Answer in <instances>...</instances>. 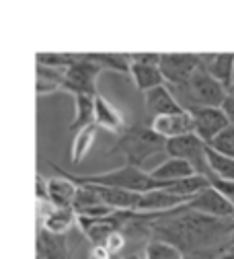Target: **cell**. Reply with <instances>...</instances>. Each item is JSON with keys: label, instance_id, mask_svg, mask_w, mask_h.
Wrapping results in <instances>:
<instances>
[{"label": "cell", "instance_id": "cell-1", "mask_svg": "<svg viewBox=\"0 0 234 259\" xmlns=\"http://www.w3.org/2000/svg\"><path fill=\"white\" fill-rule=\"evenodd\" d=\"M148 229L154 239L177 247L185 259H218L232 247L234 218H212L185 204L150 220Z\"/></svg>", "mask_w": 234, "mask_h": 259}, {"label": "cell", "instance_id": "cell-2", "mask_svg": "<svg viewBox=\"0 0 234 259\" xmlns=\"http://www.w3.org/2000/svg\"><path fill=\"white\" fill-rule=\"evenodd\" d=\"M66 173V171H64ZM72 181L76 183H90V185H103V187H115V189H127V191H136V193H146L152 189H169L173 181H154L150 173H146L140 167L133 165H123L105 173H86V175H74V173H66Z\"/></svg>", "mask_w": 234, "mask_h": 259}, {"label": "cell", "instance_id": "cell-3", "mask_svg": "<svg viewBox=\"0 0 234 259\" xmlns=\"http://www.w3.org/2000/svg\"><path fill=\"white\" fill-rule=\"evenodd\" d=\"M109 152L123 154L127 160L125 165L142 169L146 158H150L156 152H164V140L152 132L150 123H133V125H125V130L119 134L115 146Z\"/></svg>", "mask_w": 234, "mask_h": 259}, {"label": "cell", "instance_id": "cell-4", "mask_svg": "<svg viewBox=\"0 0 234 259\" xmlns=\"http://www.w3.org/2000/svg\"><path fill=\"white\" fill-rule=\"evenodd\" d=\"M171 89V87H169ZM183 109L193 107H222L228 99V91L214 80L204 68H199L187 82L171 89Z\"/></svg>", "mask_w": 234, "mask_h": 259}, {"label": "cell", "instance_id": "cell-5", "mask_svg": "<svg viewBox=\"0 0 234 259\" xmlns=\"http://www.w3.org/2000/svg\"><path fill=\"white\" fill-rule=\"evenodd\" d=\"M103 70L90 62L84 54H78L76 62L72 66L64 70V80H62V91L74 95H99L97 93V78Z\"/></svg>", "mask_w": 234, "mask_h": 259}, {"label": "cell", "instance_id": "cell-6", "mask_svg": "<svg viewBox=\"0 0 234 259\" xmlns=\"http://www.w3.org/2000/svg\"><path fill=\"white\" fill-rule=\"evenodd\" d=\"M204 54H160L158 68L166 87H179L187 82L199 68H202Z\"/></svg>", "mask_w": 234, "mask_h": 259}, {"label": "cell", "instance_id": "cell-7", "mask_svg": "<svg viewBox=\"0 0 234 259\" xmlns=\"http://www.w3.org/2000/svg\"><path fill=\"white\" fill-rule=\"evenodd\" d=\"M206 150L208 144L197 138L193 132L179 136V138H171V140H164V152L169 154L171 158H181L187 160V163L193 167V171L197 175H204L208 177V165H206Z\"/></svg>", "mask_w": 234, "mask_h": 259}, {"label": "cell", "instance_id": "cell-8", "mask_svg": "<svg viewBox=\"0 0 234 259\" xmlns=\"http://www.w3.org/2000/svg\"><path fill=\"white\" fill-rule=\"evenodd\" d=\"M158 62H160V54H152V52L129 54V76L142 93L164 84Z\"/></svg>", "mask_w": 234, "mask_h": 259}, {"label": "cell", "instance_id": "cell-9", "mask_svg": "<svg viewBox=\"0 0 234 259\" xmlns=\"http://www.w3.org/2000/svg\"><path fill=\"white\" fill-rule=\"evenodd\" d=\"M187 111L191 113L193 134L197 138H202L206 144H210L222 130L230 125V119L222 107H193Z\"/></svg>", "mask_w": 234, "mask_h": 259}, {"label": "cell", "instance_id": "cell-10", "mask_svg": "<svg viewBox=\"0 0 234 259\" xmlns=\"http://www.w3.org/2000/svg\"><path fill=\"white\" fill-rule=\"evenodd\" d=\"M37 222L41 231L66 237L72 226H76V212L74 208H58L50 202H37Z\"/></svg>", "mask_w": 234, "mask_h": 259}, {"label": "cell", "instance_id": "cell-11", "mask_svg": "<svg viewBox=\"0 0 234 259\" xmlns=\"http://www.w3.org/2000/svg\"><path fill=\"white\" fill-rule=\"evenodd\" d=\"M187 208L193 212H199V214L212 216V218H234V206L224 196H220L212 185L197 191L187 202Z\"/></svg>", "mask_w": 234, "mask_h": 259}, {"label": "cell", "instance_id": "cell-12", "mask_svg": "<svg viewBox=\"0 0 234 259\" xmlns=\"http://www.w3.org/2000/svg\"><path fill=\"white\" fill-rule=\"evenodd\" d=\"M189 200L191 198L175 196V193L166 191V189H152V191H146V193H142V196H140L136 212L158 218V216H162L166 212H173V210L185 206Z\"/></svg>", "mask_w": 234, "mask_h": 259}, {"label": "cell", "instance_id": "cell-13", "mask_svg": "<svg viewBox=\"0 0 234 259\" xmlns=\"http://www.w3.org/2000/svg\"><path fill=\"white\" fill-rule=\"evenodd\" d=\"M150 127L156 136H160L162 140H171V138H179L185 134L193 132V121H191V113L187 109L179 111V113H169V115H158L150 119Z\"/></svg>", "mask_w": 234, "mask_h": 259}, {"label": "cell", "instance_id": "cell-14", "mask_svg": "<svg viewBox=\"0 0 234 259\" xmlns=\"http://www.w3.org/2000/svg\"><path fill=\"white\" fill-rule=\"evenodd\" d=\"M52 167L60 173V177H48V202L58 208H72L78 183H74L58 165L52 163Z\"/></svg>", "mask_w": 234, "mask_h": 259}, {"label": "cell", "instance_id": "cell-15", "mask_svg": "<svg viewBox=\"0 0 234 259\" xmlns=\"http://www.w3.org/2000/svg\"><path fill=\"white\" fill-rule=\"evenodd\" d=\"M144 105H146V113L150 115V119L152 117H158V115H169V113L183 111V107L175 99L173 91L166 87V84L146 91L144 93Z\"/></svg>", "mask_w": 234, "mask_h": 259}, {"label": "cell", "instance_id": "cell-16", "mask_svg": "<svg viewBox=\"0 0 234 259\" xmlns=\"http://www.w3.org/2000/svg\"><path fill=\"white\" fill-rule=\"evenodd\" d=\"M95 125L97 127H103L111 134H121L125 130V119L119 113V109L105 99L103 95H97L95 97Z\"/></svg>", "mask_w": 234, "mask_h": 259}, {"label": "cell", "instance_id": "cell-17", "mask_svg": "<svg viewBox=\"0 0 234 259\" xmlns=\"http://www.w3.org/2000/svg\"><path fill=\"white\" fill-rule=\"evenodd\" d=\"M202 68L228 91L234 80V54H204Z\"/></svg>", "mask_w": 234, "mask_h": 259}, {"label": "cell", "instance_id": "cell-18", "mask_svg": "<svg viewBox=\"0 0 234 259\" xmlns=\"http://www.w3.org/2000/svg\"><path fill=\"white\" fill-rule=\"evenodd\" d=\"M95 187L99 191L101 202L107 208H111L113 212H136L142 193L127 191V189H115V187H103V185H95Z\"/></svg>", "mask_w": 234, "mask_h": 259}, {"label": "cell", "instance_id": "cell-19", "mask_svg": "<svg viewBox=\"0 0 234 259\" xmlns=\"http://www.w3.org/2000/svg\"><path fill=\"white\" fill-rule=\"evenodd\" d=\"M191 175H197L193 171V167L187 163V160H181V158H166L158 167H154L150 171V177L154 181H177V179H185V177H191Z\"/></svg>", "mask_w": 234, "mask_h": 259}, {"label": "cell", "instance_id": "cell-20", "mask_svg": "<svg viewBox=\"0 0 234 259\" xmlns=\"http://www.w3.org/2000/svg\"><path fill=\"white\" fill-rule=\"evenodd\" d=\"M206 165H208V179L220 181H234V158L220 154L208 146L206 150Z\"/></svg>", "mask_w": 234, "mask_h": 259}, {"label": "cell", "instance_id": "cell-21", "mask_svg": "<svg viewBox=\"0 0 234 259\" xmlns=\"http://www.w3.org/2000/svg\"><path fill=\"white\" fill-rule=\"evenodd\" d=\"M97 132H99V127L95 123H90L86 127H80L78 132H74V138H72V144H70V163L72 165H80L82 158L90 152V148L97 140Z\"/></svg>", "mask_w": 234, "mask_h": 259}, {"label": "cell", "instance_id": "cell-22", "mask_svg": "<svg viewBox=\"0 0 234 259\" xmlns=\"http://www.w3.org/2000/svg\"><path fill=\"white\" fill-rule=\"evenodd\" d=\"M90 62H95L101 70H113L121 74H129V54H117V52H90L84 54Z\"/></svg>", "mask_w": 234, "mask_h": 259}, {"label": "cell", "instance_id": "cell-23", "mask_svg": "<svg viewBox=\"0 0 234 259\" xmlns=\"http://www.w3.org/2000/svg\"><path fill=\"white\" fill-rule=\"evenodd\" d=\"M95 97L74 95V117L70 121V132H78L80 127L95 123Z\"/></svg>", "mask_w": 234, "mask_h": 259}, {"label": "cell", "instance_id": "cell-24", "mask_svg": "<svg viewBox=\"0 0 234 259\" xmlns=\"http://www.w3.org/2000/svg\"><path fill=\"white\" fill-rule=\"evenodd\" d=\"M62 80H64V70L39 66L37 64V95H52V93H62Z\"/></svg>", "mask_w": 234, "mask_h": 259}, {"label": "cell", "instance_id": "cell-25", "mask_svg": "<svg viewBox=\"0 0 234 259\" xmlns=\"http://www.w3.org/2000/svg\"><path fill=\"white\" fill-rule=\"evenodd\" d=\"M76 58H78V54H68V52H39L35 56L39 66H48V68H56V70H66L76 62Z\"/></svg>", "mask_w": 234, "mask_h": 259}, {"label": "cell", "instance_id": "cell-26", "mask_svg": "<svg viewBox=\"0 0 234 259\" xmlns=\"http://www.w3.org/2000/svg\"><path fill=\"white\" fill-rule=\"evenodd\" d=\"M142 255L144 259H185L177 247H173L171 243L158 241V239H152L150 243H146Z\"/></svg>", "mask_w": 234, "mask_h": 259}, {"label": "cell", "instance_id": "cell-27", "mask_svg": "<svg viewBox=\"0 0 234 259\" xmlns=\"http://www.w3.org/2000/svg\"><path fill=\"white\" fill-rule=\"evenodd\" d=\"M212 150L220 152V154H226L230 158H234V125L230 123L226 130H222V132L208 144Z\"/></svg>", "mask_w": 234, "mask_h": 259}, {"label": "cell", "instance_id": "cell-28", "mask_svg": "<svg viewBox=\"0 0 234 259\" xmlns=\"http://www.w3.org/2000/svg\"><path fill=\"white\" fill-rule=\"evenodd\" d=\"M125 245H127V237L123 235V231H115L113 235H109V239L103 243V247L109 251V255H113V257H117L123 249H125Z\"/></svg>", "mask_w": 234, "mask_h": 259}, {"label": "cell", "instance_id": "cell-29", "mask_svg": "<svg viewBox=\"0 0 234 259\" xmlns=\"http://www.w3.org/2000/svg\"><path fill=\"white\" fill-rule=\"evenodd\" d=\"M208 181L220 196H224L234 206V181H220V179H208Z\"/></svg>", "mask_w": 234, "mask_h": 259}, {"label": "cell", "instance_id": "cell-30", "mask_svg": "<svg viewBox=\"0 0 234 259\" xmlns=\"http://www.w3.org/2000/svg\"><path fill=\"white\" fill-rule=\"evenodd\" d=\"M35 187H37V202H48V177L39 173L35 179Z\"/></svg>", "mask_w": 234, "mask_h": 259}, {"label": "cell", "instance_id": "cell-31", "mask_svg": "<svg viewBox=\"0 0 234 259\" xmlns=\"http://www.w3.org/2000/svg\"><path fill=\"white\" fill-rule=\"evenodd\" d=\"M222 109H224V113L228 115L230 123L234 125V97H228V99L224 101V105H222Z\"/></svg>", "mask_w": 234, "mask_h": 259}, {"label": "cell", "instance_id": "cell-32", "mask_svg": "<svg viewBox=\"0 0 234 259\" xmlns=\"http://www.w3.org/2000/svg\"><path fill=\"white\" fill-rule=\"evenodd\" d=\"M119 259H144V255L138 253V251H131V253H127V255H123V257H119Z\"/></svg>", "mask_w": 234, "mask_h": 259}, {"label": "cell", "instance_id": "cell-33", "mask_svg": "<svg viewBox=\"0 0 234 259\" xmlns=\"http://www.w3.org/2000/svg\"><path fill=\"white\" fill-rule=\"evenodd\" d=\"M218 259H234V247H230V249H226Z\"/></svg>", "mask_w": 234, "mask_h": 259}, {"label": "cell", "instance_id": "cell-34", "mask_svg": "<svg viewBox=\"0 0 234 259\" xmlns=\"http://www.w3.org/2000/svg\"><path fill=\"white\" fill-rule=\"evenodd\" d=\"M228 97H234V80H232V84L228 87Z\"/></svg>", "mask_w": 234, "mask_h": 259}, {"label": "cell", "instance_id": "cell-35", "mask_svg": "<svg viewBox=\"0 0 234 259\" xmlns=\"http://www.w3.org/2000/svg\"><path fill=\"white\" fill-rule=\"evenodd\" d=\"M232 247H234V237H232Z\"/></svg>", "mask_w": 234, "mask_h": 259}, {"label": "cell", "instance_id": "cell-36", "mask_svg": "<svg viewBox=\"0 0 234 259\" xmlns=\"http://www.w3.org/2000/svg\"><path fill=\"white\" fill-rule=\"evenodd\" d=\"M37 259H43V257H39V255H37Z\"/></svg>", "mask_w": 234, "mask_h": 259}]
</instances>
